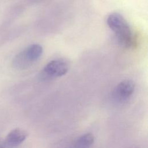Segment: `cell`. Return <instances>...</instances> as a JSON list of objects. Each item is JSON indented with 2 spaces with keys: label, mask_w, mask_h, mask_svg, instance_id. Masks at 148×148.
<instances>
[{
  "label": "cell",
  "mask_w": 148,
  "mask_h": 148,
  "mask_svg": "<svg viewBox=\"0 0 148 148\" xmlns=\"http://www.w3.org/2000/svg\"><path fill=\"white\" fill-rule=\"evenodd\" d=\"M69 69L68 64L64 60L57 59L49 62L42 70L44 77L51 79L61 77L65 75Z\"/></svg>",
  "instance_id": "obj_3"
},
{
  "label": "cell",
  "mask_w": 148,
  "mask_h": 148,
  "mask_svg": "<svg viewBox=\"0 0 148 148\" xmlns=\"http://www.w3.org/2000/svg\"><path fill=\"white\" fill-rule=\"evenodd\" d=\"M106 22L121 46L127 49L134 47L136 41L135 35L128 23L121 14L118 13H111L108 16Z\"/></svg>",
  "instance_id": "obj_1"
},
{
  "label": "cell",
  "mask_w": 148,
  "mask_h": 148,
  "mask_svg": "<svg viewBox=\"0 0 148 148\" xmlns=\"http://www.w3.org/2000/svg\"><path fill=\"white\" fill-rule=\"evenodd\" d=\"M135 83L130 79H125L119 83L116 87L113 95L119 101H124L130 97L135 90Z\"/></svg>",
  "instance_id": "obj_4"
},
{
  "label": "cell",
  "mask_w": 148,
  "mask_h": 148,
  "mask_svg": "<svg viewBox=\"0 0 148 148\" xmlns=\"http://www.w3.org/2000/svg\"><path fill=\"white\" fill-rule=\"evenodd\" d=\"M27 135V133L22 129H14L8 134L4 143L8 146H16L24 141Z\"/></svg>",
  "instance_id": "obj_5"
},
{
  "label": "cell",
  "mask_w": 148,
  "mask_h": 148,
  "mask_svg": "<svg viewBox=\"0 0 148 148\" xmlns=\"http://www.w3.org/2000/svg\"><path fill=\"white\" fill-rule=\"evenodd\" d=\"M43 47L39 44H32L16 56L14 65L19 69L26 68L31 65L42 56Z\"/></svg>",
  "instance_id": "obj_2"
},
{
  "label": "cell",
  "mask_w": 148,
  "mask_h": 148,
  "mask_svg": "<svg viewBox=\"0 0 148 148\" xmlns=\"http://www.w3.org/2000/svg\"><path fill=\"white\" fill-rule=\"evenodd\" d=\"M94 142V136L92 134L87 133L79 136L75 142L73 146L76 147H89Z\"/></svg>",
  "instance_id": "obj_6"
}]
</instances>
